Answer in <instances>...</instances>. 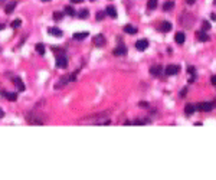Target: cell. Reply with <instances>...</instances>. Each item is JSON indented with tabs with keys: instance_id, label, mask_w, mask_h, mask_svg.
Returning <instances> with one entry per match:
<instances>
[{
	"instance_id": "cell-30",
	"label": "cell",
	"mask_w": 216,
	"mask_h": 180,
	"mask_svg": "<svg viewBox=\"0 0 216 180\" xmlns=\"http://www.w3.org/2000/svg\"><path fill=\"white\" fill-rule=\"evenodd\" d=\"M84 0H71V3H82Z\"/></svg>"
},
{
	"instance_id": "cell-13",
	"label": "cell",
	"mask_w": 216,
	"mask_h": 180,
	"mask_svg": "<svg viewBox=\"0 0 216 180\" xmlns=\"http://www.w3.org/2000/svg\"><path fill=\"white\" fill-rule=\"evenodd\" d=\"M184 39H186V36H184V33L183 32L176 33V36H174V40H176V43H179V45L184 43Z\"/></svg>"
},
{
	"instance_id": "cell-8",
	"label": "cell",
	"mask_w": 216,
	"mask_h": 180,
	"mask_svg": "<svg viewBox=\"0 0 216 180\" xmlns=\"http://www.w3.org/2000/svg\"><path fill=\"white\" fill-rule=\"evenodd\" d=\"M48 33H49V35H53V36H58V38H61L62 35H63V32H62L61 29H58V27H49V29H48Z\"/></svg>"
},
{
	"instance_id": "cell-4",
	"label": "cell",
	"mask_w": 216,
	"mask_h": 180,
	"mask_svg": "<svg viewBox=\"0 0 216 180\" xmlns=\"http://www.w3.org/2000/svg\"><path fill=\"white\" fill-rule=\"evenodd\" d=\"M67 66H68V59L65 56H58V58H56V68L65 69Z\"/></svg>"
},
{
	"instance_id": "cell-26",
	"label": "cell",
	"mask_w": 216,
	"mask_h": 180,
	"mask_svg": "<svg viewBox=\"0 0 216 180\" xmlns=\"http://www.w3.org/2000/svg\"><path fill=\"white\" fill-rule=\"evenodd\" d=\"M20 25H22V20H20V19H16V20H13V22H12V27H13V29L20 27Z\"/></svg>"
},
{
	"instance_id": "cell-16",
	"label": "cell",
	"mask_w": 216,
	"mask_h": 180,
	"mask_svg": "<svg viewBox=\"0 0 216 180\" xmlns=\"http://www.w3.org/2000/svg\"><path fill=\"white\" fill-rule=\"evenodd\" d=\"M13 82H16L17 88H19V91H25V84L22 82V79H20V78L15 77V78H13Z\"/></svg>"
},
{
	"instance_id": "cell-28",
	"label": "cell",
	"mask_w": 216,
	"mask_h": 180,
	"mask_svg": "<svg viewBox=\"0 0 216 180\" xmlns=\"http://www.w3.org/2000/svg\"><path fill=\"white\" fill-rule=\"evenodd\" d=\"M104 15H105L104 12H100V13L97 15V19H98V20H102V19H104Z\"/></svg>"
},
{
	"instance_id": "cell-9",
	"label": "cell",
	"mask_w": 216,
	"mask_h": 180,
	"mask_svg": "<svg viewBox=\"0 0 216 180\" xmlns=\"http://www.w3.org/2000/svg\"><path fill=\"white\" fill-rule=\"evenodd\" d=\"M127 54V48L125 46H117L115 49H114V55H117V56H122V55Z\"/></svg>"
},
{
	"instance_id": "cell-32",
	"label": "cell",
	"mask_w": 216,
	"mask_h": 180,
	"mask_svg": "<svg viewBox=\"0 0 216 180\" xmlns=\"http://www.w3.org/2000/svg\"><path fill=\"white\" fill-rule=\"evenodd\" d=\"M211 17H212V20H216V15H215V13H212Z\"/></svg>"
},
{
	"instance_id": "cell-34",
	"label": "cell",
	"mask_w": 216,
	"mask_h": 180,
	"mask_svg": "<svg viewBox=\"0 0 216 180\" xmlns=\"http://www.w3.org/2000/svg\"><path fill=\"white\" fill-rule=\"evenodd\" d=\"M3 29H5V25H2V23H0V30H3Z\"/></svg>"
},
{
	"instance_id": "cell-1",
	"label": "cell",
	"mask_w": 216,
	"mask_h": 180,
	"mask_svg": "<svg viewBox=\"0 0 216 180\" xmlns=\"http://www.w3.org/2000/svg\"><path fill=\"white\" fill-rule=\"evenodd\" d=\"M196 109L203 111V112H207V111L213 109V104H211V102H199L197 105H196Z\"/></svg>"
},
{
	"instance_id": "cell-15",
	"label": "cell",
	"mask_w": 216,
	"mask_h": 180,
	"mask_svg": "<svg viewBox=\"0 0 216 180\" xmlns=\"http://www.w3.org/2000/svg\"><path fill=\"white\" fill-rule=\"evenodd\" d=\"M160 30H161V32H170V30H172V23H169V22L161 23V25H160Z\"/></svg>"
},
{
	"instance_id": "cell-29",
	"label": "cell",
	"mask_w": 216,
	"mask_h": 180,
	"mask_svg": "<svg viewBox=\"0 0 216 180\" xmlns=\"http://www.w3.org/2000/svg\"><path fill=\"white\" fill-rule=\"evenodd\" d=\"M3 117H5V111L0 108V118H3Z\"/></svg>"
},
{
	"instance_id": "cell-21",
	"label": "cell",
	"mask_w": 216,
	"mask_h": 180,
	"mask_svg": "<svg viewBox=\"0 0 216 180\" xmlns=\"http://www.w3.org/2000/svg\"><path fill=\"white\" fill-rule=\"evenodd\" d=\"M88 15H89V12L87 10V9H84V10H81L79 13H78V17H79V19H87Z\"/></svg>"
},
{
	"instance_id": "cell-24",
	"label": "cell",
	"mask_w": 216,
	"mask_h": 180,
	"mask_svg": "<svg viewBox=\"0 0 216 180\" xmlns=\"http://www.w3.org/2000/svg\"><path fill=\"white\" fill-rule=\"evenodd\" d=\"M65 13L69 15V16H74V15H75V10H74V7H71V6H67V7H65Z\"/></svg>"
},
{
	"instance_id": "cell-33",
	"label": "cell",
	"mask_w": 216,
	"mask_h": 180,
	"mask_svg": "<svg viewBox=\"0 0 216 180\" xmlns=\"http://www.w3.org/2000/svg\"><path fill=\"white\" fill-rule=\"evenodd\" d=\"M186 2H187V5H192V3H193L194 0H186Z\"/></svg>"
},
{
	"instance_id": "cell-11",
	"label": "cell",
	"mask_w": 216,
	"mask_h": 180,
	"mask_svg": "<svg viewBox=\"0 0 216 180\" xmlns=\"http://www.w3.org/2000/svg\"><path fill=\"white\" fill-rule=\"evenodd\" d=\"M0 94H2V95H5L9 101H16L17 99V94H15V92H6V91H2Z\"/></svg>"
},
{
	"instance_id": "cell-6",
	"label": "cell",
	"mask_w": 216,
	"mask_h": 180,
	"mask_svg": "<svg viewBox=\"0 0 216 180\" xmlns=\"http://www.w3.org/2000/svg\"><path fill=\"white\" fill-rule=\"evenodd\" d=\"M105 43V38H104V35H97L94 38V45L95 46H102V45Z\"/></svg>"
},
{
	"instance_id": "cell-3",
	"label": "cell",
	"mask_w": 216,
	"mask_h": 180,
	"mask_svg": "<svg viewBox=\"0 0 216 180\" xmlns=\"http://www.w3.org/2000/svg\"><path fill=\"white\" fill-rule=\"evenodd\" d=\"M135 48H137V50H146L149 48V40H147V39H140V40H137V42H135Z\"/></svg>"
},
{
	"instance_id": "cell-23",
	"label": "cell",
	"mask_w": 216,
	"mask_h": 180,
	"mask_svg": "<svg viewBox=\"0 0 216 180\" xmlns=\"http://www.w3.org/2000/svg\"><path fill=\"white\" fill-rule=\"evenodd\" d=\"M15 9H16V3H9L6 6V13H12Z\"/></svg>"
},
{
	"instance_id": "cell-5",
	"label": "cell",
	"mask_w": 216,
	"mask_h": 180,
	"mask_svg": "<svg viewBox=\"0 0 216 180\" xmlns=\"http://www.w3.org/2000/svg\"><path fill=\"white\" fill-rule=\"evenodd\" d=\"M179 71H180V68H179L177 65H169L166 68V75H170V77H172V75H176V74H179Z\"/></svg>"
},
{
	"instance_id": "cell-35",
	"label": "cell",
	"mask_w": 216,
	"mask_h": 180,
	"mask_svg": "<svg viewBox=\"0 0 216 180\" xmlns=\"http://www.w3.org/2000/svg\"><path fill=\"white\" fill-rule=\"evenodd\" d=\"M42 2H50V0H42Z\"/></svg>"
},
{
	"instance_id": "cell-22",
	"label": "cell",
	"mask_w": 216,
	"mask_h": 180,
	"mask_svg": "<svg viewBox=\"0 0 216 180\" xmlns=\"http://www.w3.org/2000/svg\"><path fill=\"white\" fill-rule=\"evenodd\" d=\"M173 6H174V3H173V2H166V3H164V6H163V10H166V12L172 10Z\"/></svg>"
},
{
	"instance_id": "cell-27",
	"label": "cell",
	"mask_w": 216,
	"mask_h": 180,
	"mask_svg": "<svg viewBox=\"0 0 216 180\" xmlns=\"http://www.w3.org/2000/svg\"><path fill=\"white\" fill-rule=\"evenodd\" d=\"M211 29V25H209V22H203V30H209Z\"/></svg>"
},
{
	"instance_id": "cell-10",
	"label": "cell",
	"mask_w": 216,
	"mask_h": 180,
	"mask_svg": "<svg viewBox=\"0 0 216 180\" xmlns=\"http://www.w3.org/2000/svg\"><path fill=\"white\" fill-rule=\"evenodd\" d=\"M196 38H197V40H200V42H206V40H209V36L205 33V30H199V32L196 33Z\"/></svg>"
},
{
	"instance_id": "cell-2",
	"label": "cell",
	"mask_w": 216,
	"mask_h": 180,
	"mask_svg": "<svg viewBox=\"0 0 216 180\" xmlns=\"http://www.w3.org/2000/svg\"><path fill=\"white\" fill-rule=\"evenodd\" d=\"M75 79V75H69V77H65V78H62L59 82H56V85H55V88L56 89H59V88H62V87H65V84H68L69 81H74Z\"/></svg>"
},
{
	"instance_id": "cell-19",
	"label": "cell",
	"mask_w": 216,
	"mask_h": 180,
	"mask_svg": "<svg viewBox=\"0 0 216 180\" xmlns=\"http://www.w3.org/2000/svg\"><path fill=\"white\" fill-rule=\"evenodd\" d=\"M35 49H36V52H38L39 55H45V46L42 43H38L35 46Z\"/></svg>"
},
{
	"instance_id": "cell-31",
	"label": "cell",
	"mask_w": 216,
	"mask_h": 180,
	"mask_svg": "<svg viewBox=\"0 0 216 180\" xmlns=\"http://www.w3.org/2000/svg\"><path fill=\"white\" fill-rule=\"evenodd\" d=\"M212 84H213V85H216V75H215V77H212Z\"/></svg>"
},
{
	"instance_id": "cell-17",
	"label": "cell",
	"mask_w": 216,
	"mask_h": 180,
	"mask_svg": "<svg viewBox=\"0 0 216 180\" xmlns=\"http://www.w3.org/2000/svg\"><path fill=\"white\" fill-rule=\"evenodd\" d=\"M124 32L130 33V35H135V33H137V27L131 26V25H127V26L124 27Z\"/></svg>"
},
{
	"instance_id": "cell-18",
	"label": "cell",
	"mask_w": 216,
	"mask_h": 180,
	"mask_svg": "<svg viewBox=\"0 0 216 180\" xmlns=\"http://www.w3.org/2000/svg\"><path fill=\"white\" fill-rule=\"evenodd\" d=\"M184 111H186V114H187V115H192L194 111H196V107L189 104V105H186V107H184Z\"/></svg>"
},
{
	"instance_id": "cell-25",
	"label": "cell",
	"mask_w": 216,
	"mask_h": 180,
	"mask_svg": "<svg viewBox=\"0 0 216 180\" xmlns=\"http://www.w3.org/2000/svg\"><path fill=\"white\" fill-rule=\"evenodd\" d=\"M62 17H63V13H62V12H55V13H53V20H61Z\"/></svg>"
},
{
	"instance_id": "cell-12",
	"label": "cell",
	"mask_w": 216,
	"mask_h": 180,
	"mask_svg": "<svg viewBox=\"0 0 216 180\" xmlns=\"http://www.w3.org/2000/svg\"><path fill=\"white\" fill-rule=\"evenodd\" d=\"M105 13L110 17H112V19H115L117 17V10H115V7H114V6H108V7H107V10H105Z\"/></svg>"
},
{
	"instance_id": "cell-7",
	"label": "cell",
	"mask_w": 216,
	"mask_h": 180,
	"mask_svg": "<svg viewBox=\"0 0 216 180\" xmlns=\"http://www.w3.org/2000/svg\"><path fill=\"white\" fill-rule=\"evenodd\" d=\"M150 74H151L153 77H160V74H163V68L159 65H156L150 69Z\"/></svg>"
},
{
	"instance_id": "cell-14",
	"label": "cell",
	"mask_w": 216,
	"mask_h": 180,
	"mask_svg": "<svg viewBox=\"0 0 216 180\" xmlns=\"http://www.w3.org/2000/svg\"><path fill=\"white\" fill-rule=\"evenodd\" d=\"M88 32H78V33H74V39H77V40H82V39L88 38Z\"/></svg>"
},
{
	"instance_id": "cell-20",
	"label": "cell",
	"mask_w": 216,
	"mask_h": 180,
	"mask_svg": "<svg viewBox=\"0 0 216 180\" xmlns=\"http://www.w3.org/2000/svg\"><path fill=\"white\" fill-rule=\"evenodd\" d=\"M147 7H149L150 10H154L156 7H157V0H149V3H147Z\"/></svg>"
}]
</instances>
